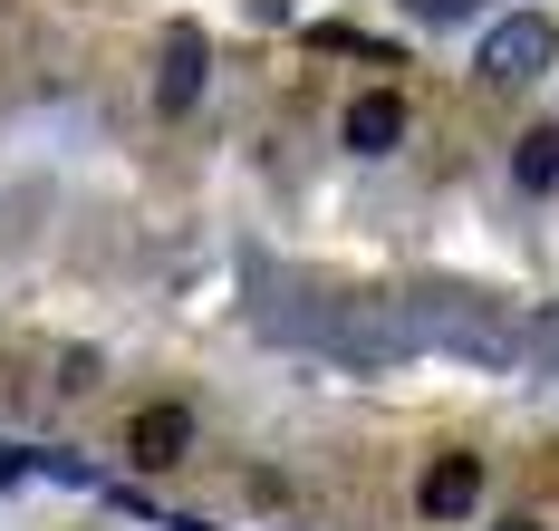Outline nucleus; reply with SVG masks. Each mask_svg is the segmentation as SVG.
Returning <instances> with one entry per match:
<instances>
[{
  "instance_id": "nucleus-3",
  "label": "nucleus",
  "mask_w": 559,
  "mask_h": 531,
  "mask_svg": "<svg viewBox=\"0 0 559 531\" xmlns=\"http://www.w3.org/2000/svg\"><path fill=\"white\" fill-rule=\"evenodd\" d=\"M559 49V30L540 20V10H511V20H492L483 30V78H540Z\"/></svg>"
},
{
  "instance_id": "nucleus-6",
  "label": "nucleus",
  "mask_w": 559,
  "mask_h": 531,
  "mask_svg": "<svg viewBox=\"0 0 559 531\" xmlns=\"http://www.w3.org/2000/svg\"><path fill=\"white\" fill-rule=\"evenodd\" d=\"M126 455H135L145 473L183 464V455H193V415H183V406H145L135 425H126Z\"/></svg>"
},
{
  "instance_id": "nucleus-7",
  "label": "nucleus",
  "mask_w": 559,
  "mask_h": 531,
  "mask_svg": "<svg viewBox=\"0 0 559 531\" xmlns=\"http://www.w3.org/2000/svg\"><path fill=\"white\" fill-rule=\"evenodd\" d=\"M347 145H357V155H395V145H405V97L367 87V97L347 107Z\"/></svg>"
},
{
  "instance_id": "nucleus-5",
  "label": "nucleus",
  "mask_w": 559,
  "mask_h": 531,
  "mask_svg": "<svg viewBox=\"0 0 559 531\" xmlns=\"http://www.w3.org/2000/svg\"><path fill=\"white\" fill-rule=\"evenodd\" d=\"M415 503H425V522H463L483 503V455H435L425 483H415Z\"/></svg>"
},
{
  "instance_id": "nucleus-8",
  "label": "nucleus",
  "mask_w": 559,
  "mask_h": 531,
  "mask_svg": "<svg viewBox=\"0 0 559 531\" xmlns=\"http://www.w3.org/2000/svg\"><path fill=\"white\" fill-rule=\"evenodd\" d=\"M511 175L531 184V193H550L559 184V126H531V135L511 145Z\"/></svg>"
},
{
  "instance_id": "nucleus-2",
  "label": "nucleus",
  "mask_w": 559,
  "mask_h": 531,
  "mask_svg": "<svg viewBox=\"0 0 559 531\" xmlns=\"http://www.w3.org/2000/svg\"><path fill=\"white\" fill-rule=\"evenodd\" d=\"M405 319H415V349L463 357V367H521L531 357V319L483 291H405Z\"/></svg>"
},
{
  "instance_id": "nucleus-1",
  "label": "nucleus",
  "mask_w": 559,
  "mask_h": 531,
  "mask_svg": "<svg viewBox=\"0 0 559 531\" xmlns=\"http://www.w3.org/2000/svg\"><path fill=\"white\" fill-rule=\"evenodd\" d=\"M280 339H299V349L337 357V367H357V377H386L415 357V319H405V299H367V291H329L309 299V309H289L271 319Z\"/></svg>"
},
{
  "instance_id": "nucleus-4",
  "label": "nucleus",
  "mask_w": 559,
  "mask_h": 531,
  "mask_svg": "<svg viewBox=\"0 0 559 531\" xmlns=\"http://www.w3.org/2000/svg\"><path fill=\"white\" fill-rule=\"evenodd\" d=\"M203 78H213V39H203L193 20H174V30H165V78H155V107H165V117H183V107L203 97Z\"/></svg>"
},
{
  "instance_id": "nucleus-9",
  "label": "nucleus",
  "mask_w": 559,
  "mask_h": 531,
  "mask_svg": "<svg viewBox=\"0 0 559 531\" xmlns=\"http://www.w3.org/2000/svg\"><path fill=\"white\" fill-rule=\"evenodd\" d=\"M415 20H473V0H415Z\"/></svg>"
}]
</instances>
